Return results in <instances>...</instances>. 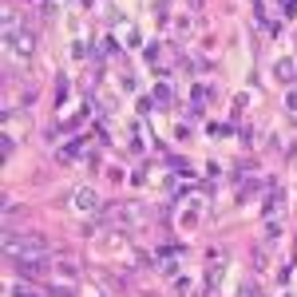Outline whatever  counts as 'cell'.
<instances>
[{"mask_svg": "<svg viewBox=\"0 0 297 297\" xmlns=\"http://www.w3.org/2000/svg\"><path fill=\"white\" fill-rule=\"evenodd\" d=\"M278 79H282V83H293V79H297L293 59H278Z\"/></svg>", "mask_w": 297, "mask_h": 297, "instance_id": "cell-4", "label": "cell"}, {"mask_svg": "<svg viewBox=\"0 0 297 297\" xmlns=\"http://www.w3.org/2000/svg\"><path fill=\"white\" fill-rule=\"evenodd\" d=\"M16 269H20V278L36 282V278L48 269V262H44V258H16Z\"/></svg>", "mask_w": 297, "mask_h": 297, "instance_id": "cell-2", "label": "cell"}, {"mask_svg": "<svg viewBox=\"0 0 297 297\" xmlns=\"http://www.w3.org/2000/svg\"><path fill=\"white\" fill-rule=\"evenodd\" d=\"M56 273H63V278L72 282L75 273H79V266H75V262H68V258H59V262H56Z\"/></svg>", "mask_w": 297, "mask_h": 297, "instance_id": "cell-5", "label": "cell"}, {"mask_svg": "<svg viewBox=\"0 0 297 297\" xmlns=\"http://www.w3.org/2000/svg\"><path fill=\"white\" fill-rule=\"evenodd\" d=\"M75 210H79V214H95V210H99V194L88 190V186L75 190Z\"/></svg>", "mask_w": 297, "mask_h": 297, "instance_id": "cell-3", "label": "cell"}, {"mask_svg": "<svg viewBox=\"0 0 297 297\" xmlns=\"http://www.w3.org/2000/svg\"><path fill=\"white\" fill-rule=\"evenodd\" d=\"M32 48H36V40H32L28 32L8 28V52H12V56H24V59H28V56H32Z\"/></svg>", "mask_w": 297, "mask_h": 297, "instance_id": "cell-1", "label": "cell"}]
</instances>
